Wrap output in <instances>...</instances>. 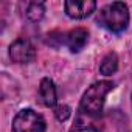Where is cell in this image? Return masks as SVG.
<instances>
[{
	"mask_svg": "<svg viewBox=\"0 0 132 132\" xmlns=\"http://www.w3.org/2000/svg\"><path fill=\"white\" fill-rule=\"evenodd\" d=\"M115 84L112 81H98L92 84L82 95L79 112L89 118H98L103 113V107L106 103V96L110 90H113Z\"/></svg>",
	"mask_w": 132,
	"mask_h": 132,
	"instance_id": "1",
	"label": "cell"
},
{
	"mask_svg": "<svg viewBox=\"0 0 132 132\" xmlns=\"http://www.w3.org/2000/svg\"><path fill=\"white\" fill-rule=\"evenodd\" d=\"M96 22L112 31V33H121L127 28V23H129V10H127V5L123 3V2H113V3H109L106 5L100 13H98V17H96Z\"/></svg>",
	"mask_w": 132,
	"mask_h": 132,
	"instance_id": "2",
	"label": "cell"
},
{
	"mask_svg": "<svg viewBox=\"0 0 132 132\" xmlns=\"http://www.w3.org/2000/svg\"><path fill=\"white\" fill-rule=\"evenodd\" d=\"M45 120L33 109H22L13 120V132H45Z\"/></svg>",
	"mask_w": 132,
	"mask_h": 132,
	"instance_id": "3",
	"label": "cell"
},
{
	"mask_svg": "<svg viewBox=\"0 0 132 132\" xmlns=\"http://www.w3.org/2000/svg\"><path fill=\"white\" fill-rule=\"evenodd\" d=\"M10 57L16 64H30L36 59V48L28 39L19 37L10 47Z\"/></svg>",
	"mask_w": 132,
	"mask_h": 132,
	"instance_id": "4",
	"label": "cell"
},
{
	"mask_svg": "<svg viewBox=\"0 0 132 132\" xmlns=\"http://www.w3.org/2000/svg\"><path fill=\"white\" fill-rule=\"evenodd\" d=\"M51 37L59 40L57 45H65L70 48V51L78 53L86 47V44L89 40V33L84 28H75L64 34H59V37H54V34H51Z\"/></svg>",
	"mask_w": 132,
	"mask_h": 132,
	"instance_id": "5",
	"label": "cell"
},
{
	"mask_svg": "<svg viewBox=\"0 0 132 132\" xmlns=\"http://www.w3.org/2000/svg\"><path fill=\"white\" fill-rule=\"evenodd\" d=\"M65 8V14L72 19H84L87 16H90L95 10H96V2L93 0H81V2H69L64 3Z\"/></svg>",
	"mask_w": 132,
	"mask_h": 132,
	"instance_id": "6",
	"label": "cell"
},
{
	"mask_svg": "<svg viewBox=\"0 0 132 132\" xmlns=\"http://www.w3.org/2000/svg\"><path fill=\"white\" fill-rule=\"evenodd\" d=\"M39 100L45 107H53L57 101V93L54 82L48 78H44L39 86Z\"/></svg>",
	"mask_w": 132,
	"mask_h": 132,
	"instance_id": "7",
	"label": "cell"
},
{
	"mask_svg": "<svg viewBox=\"0 0 132 132\" xmlns=\"http://www.w3.org/2000/svg\"><path fill=\"white\" fill-rule=\"evenodd\" d=\"M117 69H118V57H117V54L115 53L106 54L103 57L101 64H100V72H101V75H106V76L113 75L117 72Z\"/></svg>",
	"mask_w": 132,
	"mask_h": 132,
	"instance_id": "8",
	"label": "cell"
},
{
	"mask_svg": "<svg viewBox=\"0 0 132 132\" xmlns=\"http://www.w3.org/2000/svg\"><path fill=\"white\" fill-rule=\"evenodd\" d=\"M44 13H45V8H44L42 2H31V3L27 5L25 14L31 22H39L44 17Z\"/></svg>",
	"mask_w": 132,
	"mask_h": 132,
	"instance_id": "9",
	"label": "cell"
},
{
	"mask_svg": "<svg viewBox=\"0 0 132 132\" xmlns=\"http://www.w3.org/2000/svg\"><path fill=\"white\" fill-rule=\"evenodd\" d=\"M54 115H56V118H57L59 121H65V120L72 115V112H70V107H69V106L62 104V106H57V107H56Z\"/></svg>",
	"mask_w": 132,
	"mask_h": 132,
	"instance_id": "10",
	"label": "cell"
}]
</instances>
